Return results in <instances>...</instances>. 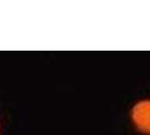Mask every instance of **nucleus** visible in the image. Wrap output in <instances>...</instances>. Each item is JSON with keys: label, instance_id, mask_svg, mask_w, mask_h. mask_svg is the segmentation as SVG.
<instances>
[{"label": "nucleus", "instance_id": "f257e3e1", "mask_svg": "<svg viewBox=\"0 0 150 135\" xmlns=\"http://www.w3.org/2000/svg\"><path fill=\"white\" fill-rule=\"evenodd\" d=\"M132 118L139 129L150 133V101L144 100L138 103L132 109Z\"/></svg>", "mask_w": 150, "mask_h": 135}]
</instances>
